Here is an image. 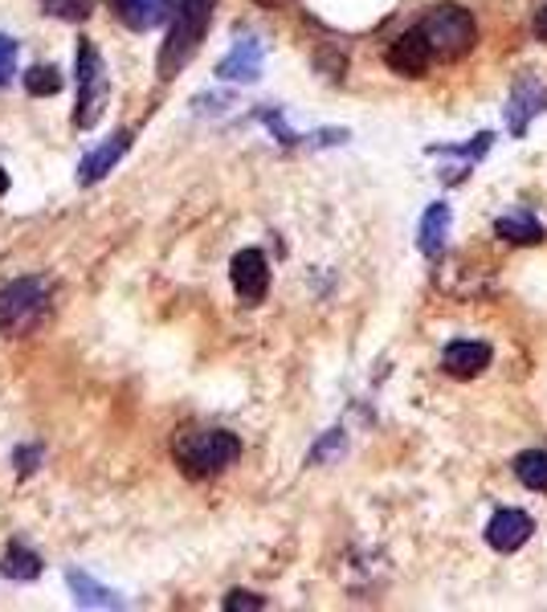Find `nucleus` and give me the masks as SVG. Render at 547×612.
<instances>
[{
	"label": "nucleus",
	"instance_id": "f257e3e1",
	"mask_svg": "<svg viewBox=\"0 0 547 612\" xmlns=\"http://www.w3.org/2000/svg\"><path fill=\"white\" fill-rule=\"evenodd\" d=\"M421 37L429 42L433 58L441 61H457L466 58L469 49L478 46V25H474V13L462 9V4H433L429 13L421 16Z\"/></svg>",
	"mask_w": 547,
	"mask_h": 612
},
{
	"label": "nucleus",
	"instance_id": "f03ea898",
	"mask_svg": "<svg viewBox=\"0 0 547 612\" xmlns=\"http://www.w3.org/2000/svg\"><path fill=\"white\" fill-rule=\"evenodd\" d=\"M209 21H213V0H176V21L164 49H159V78H173L176 70H185L188 58L201 49Z\"/></svg>",
	"mask_w": 547,
	"mask_h": 612
},
{
	"label": "nucleus",
	"instance_id": "7ed1b4c3",
	"mask_svg": "<svg viewBox=\"0 0 547 612\" xmlns=\"http://www.w3.org/2000/svg\"><path fill=\"white\" fill-rule=\"evenodd\" d=\"M241 458V442L225 428H201V433H185L176 442V461L185 466L192 478H213L229 470Z\"/></svg>",
	"mask_w": 547,
	"mask_h": 612
},
{
	"label": "nucleus",
	"instance_id": "20e7f679",
	"mask_svg": "<svg viewBox=\"0 0 547 612\" xmlns=\"http://www.w3.org/2000/svg\"><path fill=\"white\" fill-rule=\"evenodd\" d=\"M79 110L74 122L79 127H94L98 110H103V94H107V78H103V58L91 42H79Z\"/></svg>",
	"mask_w": 547,
	"mask_h": 612
},
{
	"label": "nucleus",
	"instance_id": "39448f33",
	"mask_svg": "<svg viewBox=\"0 0 547 612\" xmlns=\"http://www.w3.org/2000/svg\"><path fill=\"white\" fill-rule=\"evenodd\" d=\"M46 303V282L41 278H16L13 286L0 291V331H16L41 310Z\"/></svg>",
	"mask_w": 547,
	"mask_h": 612
},
{
	"label": "nucleus",
	"instance_id": "423d86ee",
	"mask_svg": "<svg viewBox=\"0 0 547 612\" xmlns=\"http://www.w3.org/2000/svg\"><path fill=\"white\" fill-rule=\"evenodd\" d=\"M539 110H547V86L539 78L523 74L511 86V98H507V127H511V136L515 139L527 136V127H532V119Z\"/></svg>",
	"mask_w": 547,
	"mask_h": 612
},
{
	"label": "nucleus",
	"instance_id": "0eeeda50",
	"mask_svg": "<svg viewBox=\"0 0 547 612\" xmlns=\"http://www.w3.org/2000/svg\"><path fill=\"white\" fill-rule=\"evenodd\" d=\"M532 536H535V519L527 510H515V506H502V510H495L490 522H486V543L495 551H502V555L519 551Z\"/></svg>",
	"mask_w": 547,
	"mask_h": 612
},
{
	"label": "nucleus",
	"instance_id": "6e6552de",
	"mask_svg": "<svg viewBox=\"0 0 547 612\" xmlns=\"http://www.w3.org/2000/svg\"><path fill=\"white\" fill-rule=\"evenodd\" d=\"M229 278H234V291L241 303H262L270 291V266L262 249H241L229 266Z\"/></svg>",
	"mask_w": 547,
	"mask_h": 612
},
{
	"label": "nucleus",
	"instance_id": "1a4fd4ad",
	"mask_svg": "<svg viewBox=\"0 0 547 612\" xmlns=\"http://www.w3.org/2000/svg\"><path fill=\"white\" fill-rule=\"evenodd\" d=\"M384 61H389L392 74L421 78L425 70L433 66V49H429V42L421 37V30H408V33H401V37L392 42L389 54H384Z\"/></svg>",
	"mask_w": 547,
	"mask_h": 612
},
{
	"label": "nucleus",
	"instance_id": "9d476101",
	"mask_svg": "<svg viewBox=\"0 0 547 612\" xmlns=\"http://www.w3.org/2000/svg\"><path fill=\"white\" fill-rule=\"evenodd\" d=\"M441 367L454 376V380H474L490 367V348L474 343V339H454L445 352H441Z\"/></svg>",
	"mask_w": 547,
	"mask_h": 612
},
{
	"label": "nucleus",
	"instance_id": "9b49d317",
	"mask_svg": "<svg viewBox=\"0 0 547 612\" xmlns=\"http://www.w3.org/2000/svg\"><path fill=\"white\" fill-rule=\"evenodd\" d=\"M217 74L225 82H258L262 78V42L258 37H241L225 58H221Z\"/></svg>",
	"mask_w": 547,
	"mask_h": 612
},
{
	"label": "nucleus",
	"instance_id": "f8f14e48",
	"mask_svg": "<svg viewBox=\"0 0 547 612\" xmlns=\"http://www.w3.org/2000/svg\"><path fill=\"white\" fill-rule=\"evenodd\" d=\"M131 139H135L131 131H119V136H110L107 143L98 148V152L86 155V160L79 164V184H86V188H91V184L103 180V176H107V172L115 168V164H119V160L127 155V148H131Z\"/></svg>",
	"mask_w": 547,
	"mask_h": 612
},
{
	"label": "nucleus",
	"instance_id": "ddd939ff",
	"mask_svg": "<svg viewBox=\"0 0 547 612\" xmlns=\"http://www.w3.org/2000/svg\"><path fill=\"white\" fill-rule=\"evenodd\" d=\"M119 4V16H123L127 30H156V25H164L168 16H173L176 0H115Z\"/></svg>",
	"mask_w": 547,
	"mask_h": 612
},
{
	"label": "nucleus",
	"instance_id": "4468645a",
	"mask_svg": "<svg viewBox=\"0 0 547 612\" xmlns=\"http://www.w3.org/2000/svg\"><path fill=\"white\" fill-rule=\"evenodd\" d=\"M66 584L74 588V600H79L82 609H123V600L115 597L110 588H103V584H94L86 572H79V567L66 572Z\"/></svg>",
	"mask_w": 547,
	"mask_h": 612
},
{
	"label": "nucleus",
	"instance_id": "2eb2a0df",
	"mask_svg": "<svg viewBox=\"0 0 547 612\" xmlns=\"http://www.w3.org/2000/svg\"><path fill=\"white\" fill-rule=\"evenodd\" d=\"M495 233H499L507 245H539L544 242V225H539L532 213H523V209H519V213L499 216V221H495Z\"/></svg>",
	"mask_w": 547,
	"mask_h": 612
},
{
	"label": "nucleus",
	"instance_id": "dca6fc26",
	"mask_svg": "<svg viewBox=\"0 0 547 612\" xmlns=\"http://www.w3.org/2000/svg\"><path fill=\"white\" fill-rule=\"evenodd\" d=\"M445 233H450V204H429L421 216V254L425 258H441Z\"/></svg>",
	"mask_w": 547,
	"mask_h": 612
},
{
	"label": "nucleus",
	"instance_id": "f3484780",
	"mask_svg": "<svg viewBox=\"0 0 547 612\" xmlns=\"http://www.w3.org/2000/svg\"><path fill=\"white\" fill-rule=\"evenodd\" d=\"M515 478L535 494H547V449H523L515 458Z\"/></svg>",
	"mask_w": 547,
	"mask_h": 612
},
{
	"label": "nucleus",
	"instance_id": "a211bd4d",
	"mask_svg": "<svg viewBox=\"0 0 547 612\" xmlns=\"http://www.w3.org/2000/svg\"><path fill=\"white\" fill-rule=\"evenodd\" d=\"M0 572H4L9 580H37V576H41V555L29 548H21V543H13V548L4 551Z\"/></svg>",
	"mask_w": 547,
	"mask_h": 612
},
{
	"label": "nucleus",
	"instance_id": "6ab92c4d",
	"mask_svg": "<svg viewBox=\"0 0 547 612\" xmlns=\"http://www.w3.org/2000/svg\"><path fill=\"white\" fill-rule=\"evenodd\" d=\"M25 91L33 98H41V94H58L62 91V74L53 70V66H33L29 74H25Z\"/></svg>",
	"mask_w": 547,
	"mask_h": 612
},
{
	"label": "nucleus",
	"instance_id": "aec40b11",
	"mask_svg": "<svg viewBox=\"0 0 547 612\" xmlns=\"http://www.w3.org/2000/svg\"><path fill=\"white\" fill-rule=\"evenodd\" d=\"M46 13L58 16V21H86L91 16V0H46Z\"/></svg>",
	"mask_w": 547,
	"mask_h": 612
},
{
	"label": "nucleus",
	"instance_id": "412c9836",
	"mask_svg": "<svg viewBox=\"0 0 547 612\" xmlns=\"http://www.w3.org/2000/svg\"><path fill=\"white\" fill-rule=\"evenodd\" d=\"M221 609L225 612H258V609H266V600L262 597H253V592H241V588H237V592H229V597L221 600Z\"/></svg>",
	"mask_w": 547,
	"mask_h": 612
},
{
	"label": "nucleus",
	"instance_id": "4be33fe9",
	"mask_svg": "<svg viewBox=\"0 0 547 612\" xmlns=\"http://www.w3.org/2000/svg\"><path fill=\"white\" fill-rule=\"evenodd\" d=\"M13 66H16V37L0 33V86L13 78Z\"/></svg>",
	"mask_w": 547,
	"mask_h": 612
},
{
	"label": "nucleus",
	"instance_id": "5701e85b",
	"mask_svg": "<svg viewBox=\"0 0 547 612\" xmlns=\"http://www.w3.org/2000/svg\"><path fill=\"white\" fill-rule=\"evenodd\" d=\"M331 449H344V433H340V428H331L328 442L319 445V449H311V461H323V458L331 454Z\"/></svg>",
	"mask_w": 547,
	"mask_h": 612
},
{
	"label": "nucleus",
	"instance_id": "b1692460",
	"mask_svg": "<svg viewBox=\"0 0 547 612\" xmlns=\"http://www.w3.org/2000/svg\"><path fill=\"white\" fill-rule=\"evenodd\" d=\"M16 461H21V474H33V470H37V461H41V449H21Z\"/></svg>",
	"mask_w": 547,
	"mask_h": 612
},
{
	"label": "nucleus",
	"instance_id": "393cba45",
	"mask_svg": "<svg viewBox=\"0 0 547 612\" xmlns=\"http://www.w3.org/2000/svg\"><path fill=\"white\" fill-rule=\"evenodd\" d=\"M535 37H539V42L547 46V4L539 9V13H535Z\"/></svg>",
	"mask_w": 547,
	"mask_h": 612
},
{
	"label": "nucleus",
	"instance_id": "a878e982",
	"mask_svg": "<svg viewBox=\"0 0 547 612\" xmlns=\"http://www.w3.org/2000/svg\"><path fill=\"white\" fill-rule=\"evenodd\" d=\"M4 192H9V172L0 168V197H4Z\"/></svg>",
	"mask_w": 547,
	"mask_h": 612
},
{
	"label": "nucleus",
	"instance_id": "bb28decb",
	"mask_svg": "<svg viewBox=\"0 0 547 612\" xmlns=\"http://www.w3.org/2000/svg\"><path fill=\"white\" fill-rule=\"evenodd\" d=\"M258 4H270V9H274V4H282V0H258Z\"/></svg>",
	"mask_w": 547,
	"mask_h": 612
}]
</instances>
